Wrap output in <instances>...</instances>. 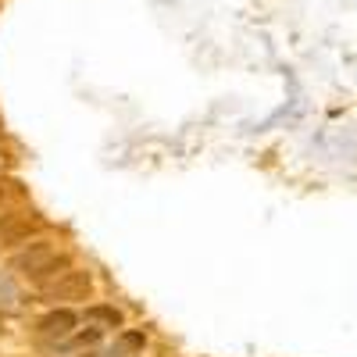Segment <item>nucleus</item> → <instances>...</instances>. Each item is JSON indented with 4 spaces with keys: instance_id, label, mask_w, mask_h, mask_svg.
Here are the masks:
<instances>
[{
    "instance_id": "obj_1",
    "label": "nucleus",
    "mask_w": 357,
    "mask_h": 357,
    "mask_svg": "<svg viewBox=\"0 0 357 357\" xmlns=\"http://www.w3.org/2000/svg\"><path fill=\"white\" fill-rule=\"evenodd\" d=\"M11 268L29 279H47V275H57L61 268H68V257L57 254L50 243H29L25 250L11 257Z\"/></svg>"
},
{
    "instance_id": "obj_2",
    "label": "nucleus",
    "mask_w": 357,
    "mask_h": 357,
    "mask_svg": "<svg viewBox=\"0 0 357 357\" xmlns=\"http://www.w3.org/2000/svg\"><path fill=\"white\" fill-rule=\"evenodd\" d=\"M89 289H93L89 272H75V268H68V272H61L47 286V296L50 301H86Z\"/></svg>"
},
{
    "instance_id": "obj_3",
    "label": "nucleus",
    "mask_w": 357,
    "mask_h": 357,
    "mask_svg": "<svg viewBox=\"0 0 357 357\" xmlns=\"http://www.w3.org/2000/svg\"><path fill=\"white\" fill-rule=\"evenodd\" d=\"M75 325H79V314L72 311V307H54L50 314H43L40 318V336L43 340H68L72 333H75Z\"/></svg>"
},
{
    "instance_id": "obj_4",
    "label": "nucleus",
    "mask_w": 357,
    "mask_h": 357,
    "mask_svg": "<svg viewBox=\"0 0 357 357\" xmlns=\"http://www.w3.org/2000/svg\"><path fill=\"white\" fill-rule=\"evenodd\" d=\"M86 321L104 325V329H118V325H122V311L111 307V304H93V307H86Z\"/></svg>"
},
{
    "instance_id": "obj_5",
    "label": "nucleus",
    "mask_w": 357,
    "mask_h": 357,
    "mask_svg": "<svg viewBox=\"0 0 357 357\" xmlns=\"http://www.w3.org/2000/svg\"><path fill=\"white\" fill-rule=\"evenodd\" d=\"M18 286H15V279L8 275V272H0V311H11V307H18Z\"/></svg>"
},
{
    "instance_id": "obj_6",
    "label": "nucleus",
    "mask_w": 357,
    "mask_h": 357,
    "mask_svg": "<svg viewBox=\"0 0 357 357\" xmlns=\"http://www.w3.org/2000/svg\"><path fill=\"white\" fill-rule=\"evenodd\" d=\"M146 336L143 333H122V350H143Z\"/></svg>"
},
{
    "instance_id": "obj_7",
    "label": "nucleus",
    "mask_w": 357,
    "mask_h": 357,
    "mask_svg": "<svg viewBox=\"0 0 357 357\" xmlns=\"http://www.w3.org/2000/svg\"><path fill=\"white\" fill-rule=\"evenodd\" d=\"M75 343H79V347H89V343H100V329H89V333L75 336Z\"/></svg>"
},
{
    "instance_id": "obj_8",
    "label": "nucleus",
    "mask_w": 357,
    "mask_h": 357,
    "mask_svg": "<svg viewBox=\"0 0 357 357\" xmlns=\"http://www.w3.org/2000/svg\"><path fill=\"white\" fill-rule=\"evenodd\" d=\"M126 350H122V343L118 347H107V350H97V354H86V357H122Z\"/></svg>"
},
{
    "instance_id": "obj_9",
    "label": "nucleus",
    "mask_w": 357,
    "mask_h": 357,
    "mask_svg": "<svg viewBox=\"0 0 357 357\" xmlns=\"http://www.w3.org/2000/svg\"><path fill=\"white\" fill-rule=\"evenodd\" d=\"M0 197H4V190H0Z\"/></svg>"
}]
</instances>
